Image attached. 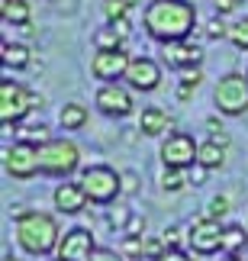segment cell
Segmentation results:
<instances>
[{
	"mask_svg": "<svg viewBox=\"0 0 248 261\" xmlns=\"http://www.w3.org/2000/svg\"><path fill=\"white\" fill-rule=\"evenodd\" d=\"M142 23L148 29V36L158 42H181L190 36V29L197 23V7L187 0H152L145 7Z\"/></svg>",
	"mask_w": 248,
	"mask_h": 261,
	"instance_id": "1",
	"label": "cell"
},
{
	"mask_svg": "<svg viewBox=\"0 0 248 261\" xmlns=\"http://www.w3.org/2000/svg\"><path fill=\"white\" fill-rule=\"evenodd\" d=\"M16 242L29 255H48L58 248L62 232L48 213H16Z\"/></svg>",
	"mask_w": 248,
	"mask_h": 261,
	"instance_id": "2",
	"label": "cell"
},
{
	"mask_svg": "<svg viewBox=\"0 0 248 261\" xmlns=\"http://www.w3.org/2000/svg\"><path fill=\"white\" fill-rule=\"evenodd\" d=\"M81 165V152L68 139H48L45 145H39V171L52 177H68Z\"/></svg>",
	"mask_w": 248,
	"mask_h": 261,
	"instance_id": "3",
	"label": "cell"
},
{
	"mask_svg": "<svg viewBox=\"0 0 248 261\" xmlns=\"http://www.w3.org/2000/svg\"><path fill=\"white\" fill-rule=\"evenodd\" d=\"M81 187L87 190L91 203H113L123 190V174H116L110 165H91L81 174Z\"/></svg>",
	"mask_w": 248,
	"mask_h": 261,
	"instance_id": "4",
	"label": "cell"
},
{
	"mask_svg": "<svg viewBox=\"0 0 248 261\" xmlns=\"http://www.w3.org/2000/svg\"><path fill=\"white\" fill-rule=\"evenodd\" d=\"M213 100L223 116H242L248 110V74H226L213 90Z\"/></svg>",
	"mask_w": 248,
	"mask_h": 261,
	"instance_id": "5",
	"label": "cell"
},
{
	"mask_svg": "<svg viewBox=\"0 0 248 261\" xmlns=\"http://www.w3.org/2000/svg\"><path fill=\"white\" fill-rule=\"evenodd\" d=\"M197 152H200V145L194 142V136L187 133H171L161 142V162L164 168H194L197 165Z\"/></svg>",
	"mask_w": 248,
	"mask_h": 261,
	"instance_id": "6",
	"label": "cell"
},
{
	"mask_svg": "<svg viewBox=\"0 0 248 261\" xmlns=\"http://www.w3.org/2000/svg\"><path fill=\"white\" fill-rule=\"evenodd\" d=\"M4 168L10 177L29 180L39 171V145L33 142H16L13 148H4Z\"/></svg>",
	"mask_w": 248,
	"mask_h": 261,
	"instance_id": "7",
	"label": "cell"
},
{
	"mask_svg": "<svg viewBox=\"0 0 248 261\" xmlns=\"http://www.w3.org/2000/svg\"><path fill=\"white\" fill-rule=\"evenodd\" d=\"M129 62H132V58H129L123 48H97V55L91 58V74L97 81L113 84V81H120V77H126Z\"/></svg>",
	"mask_w": 248,
	"mask_h": 261,
	"instance_id": "8",
	"label": "cell"
},
{
	"mask_svg": "<svg viewBox=\"0 0 248 261\" xmlns=\"http://www.w3.org/2000/svg\"><path fill=\"white\" fill-rule=\"evenodd\" d=\"M29 110H33V100H29V90L23 84H13V81L0 84V119H4V126L19 123Z\"/></svg>",
	"mask_w": 248,
	"mask_h": 261,
	"instance_id": "9",
	"label": "cell"
},
{
	"mask_svg": "<svg viewBox=\"0 0 248 261\" xmlns=\"http://www.w3.org/2000/svg\"><path fill=\"white\" fill-rule=\"evenodd\" d=\"M223 232H226V226H219V219L203 216V219H197V223L190 226V236H187V242H190L194 252L213 255V252H219V248H223Z\"/></svg>",
	"mask_w": 248,
	"mask_h": 261,
	"instance_id": "10",
	"label": "cell"
},
{
	"mask_svg": "<svg viewBox=\"0 0 248 261\" xmlns=\"http://www.w3.org/2000/svg\"><path fill=\"white\" fill-rule=\"evenodd\" d=\"M94 248V236L87 229H71L58 242V261H91Z\"/></svg>",
	"mask_w": 248,
	"mask_h": 261,
	"instance_id": "11",
	"label": "cell"
},
{
	"mask_svg": "<svg viewBox=\"0 0 248 261\" xmlns=\"http://www.w3.org/2000/svg\"><path fill=\"white\" fill-rule=\"evenodd\" d=\"M97 107H100L106 116H129L132 113V97H129V90L120 87V84H103L97 90Z\"/></svg>",
	"mask_w": 248,
	"mask_h": 261,
	"instance_id": "12",
	"label": "cell"
},
{
	"mask_svg": "<svg viewBox=\"0 0 248 261\" xmlns=\"http://www.w3.org/2000/svg\"><path fill=\"white\" fill-rule=\"evenodd\" d=\"M164 62H168V68H177V71H190V68H200L203 52H200V48H197L194 42L181 39V42H168V45H164Z\"/></svg>",
	"mask_w": 248,
	"mask_h": 261,
	"instance_id": "13",
	"label": "cell"
},
{
	"mask_svg": "<svg viewBox=\"0 0 248 261\" xmlns=\"http://www.w3.org/2000/svg\"><path fill=\"white\" fill-rule=\"evenodd\" d=\"M126 81L135 90H155L161 84V68H158L152 58H132V62H129V71H126Z\"/></svg>",
	"mask_w": 248,
	"mask_h": 261,
	"instance_id": "14",
	"label": "cell"
},
{
	"mask_svg": "<svg viewBox=\"0 0 248 261\" xmlns=\"http://www.w3.org/2000/svg\"><path fill=\"white\" fill-rule=\"evenodd\" d=\"M87 190L81 187V180L77 184H58L55 187V206L62 210V213H81L87 206Z\"/></svg>",
	"mask_w": 248,
	"mask_h": 261,
	"instance_id": "15",
	"label": "cell"
},
{
	"mask_svg": "<svg viewBox=\"0 0 248 261\" xmlns=\"http://www.w3.org/2000/svg\"><path fill=\"white\" fill-rule=\"evenodd\" d=\"M168 129H174V119L164 113L161 107H148L142 110V119H139V133L142 136H161Z\"/></svg>",
	"mask_w": 248,
	"mask_h": 261,
	"instance_id": "16",
	"label": "cell"
},
{
	"mask_svg": "<svg viewBox=\"0 0 248 261\" xmlns=\"http://www.w3.org/2000/svg\"><path fill=\"white\" fill-rule=\"evenodd\" d=\"M226 162V145L223 142H216V139H210V142H203L200 145V152H197V165H203V168H223Z\"/></svg>",
	"mask_w": 248,
	"mask_h": 261,
	"instance_id": "17",
	"label": "cell"
},
{
	"mask_svg": "<svg viewBox=\"0 0 248 261\" xmlns=\"http://www.w3.org/2000/svg\"><path fill=\"white\" fill-rule=\"evenodd\" d=\"M29 4L26 0H4V19L13 26H29Z\"/></svg>",
	"mask_w": 248,
	"mask_h": 261,
	"instance_id": "18",
	"label": "cell"
},
{
	"mask_svg": "<svg viewBox=\"0 0 248 261\" xmlns=\"http://www.w3.org/2000/svg\"><path fill=\"white\" fill-rule=\"evenodd\" d=\"M58 123H62V129H81L87 123V107L81 103H68L62 107V113H58Z\"/></svg>",
	"mask_w": 248,
	"mask_h": 261,
	"instance_id": "19",
	"label": "cell"
},
{
	"mask_svg": "<svg viewBox=\"0 0 248 261\" xmlns=\"http://www.w3.org/2000/svg\"><path fill=\"white\" fill-rule=\"evenodd\" d=\"M4 65L7 68H26L29 65V48L23 42H4Z\"/></svg>",
	"mask_w": 248,
	"mask_h": 261,
	"instance_id": "20",
	"label": "cell"
},
{
	"mask_svg": "<svg viewBox=\"0 0 248 261\" xmlns=\"http://www.w3.org/2000/svg\"><path fill=\"white\" fill-rule=\"evenodd\" d=\"M245 229L242 226H226V232H223V252H229V255H239L242 248H245Z\"/></svg>",
	"mask_w": 248,
	"mask_h": 261,
	"instance_id": "21",
	"label": "cell"
},
{
	"mask_svg": "<svg viewBox=\"0 0 248 261\" xmlns=\"http://www.w3.org/2000/svg\"><path fill=\"white\" fill-rule=\"evenodd\" d=\"M123 33L116 26H106V29H100V33L94 36V42H97V48H123Z\"/></svg>",
	"mask_w": 248,
	"mask_h": 261,
	"instance_id": "22",
	"label": "cell"
},
{
	"mask_svg": "<svg viewBox=\"0 0 248 261\" xmlns=\"http://www.w3.org/2000/svg\"><path fill=\"white\" fill-rule=\"evenodd\" d=\"M187 184V177H184V171L181 168H164V174H161V187L164 190H171V194H177Z\"/></svg>",
	"mask_w": 248,
	"mask_h": 261,
	"instance_id": "23",
	"label": "cell"
},
{
	"mask_svg": "<svg viewBox=\"0 0 248 261\" xmlns=\"http://www.w3.org/2000/svg\"><path fill=\"white\" fill-rule=\"evenodd\" d=\"M229 42H232L235 48H248V16L229 26Z\"/></svg>",
	"mask_w": 248,
	"mask_h": 261,
	"instance_id": "24",
	"label": "cell"
},
{
	"mask_svg": "<svg viewBox=\"0 0 248 261\" xmlns=\"http://www.w3.org/2000/svg\"><path fill=\"white\" fill-rule=\"evenodd\" d=\"M132 7L129 0H103V13L110 23H116V19H126V10Z\"/></svg>",
	"mask_w": 248,
	"mask_h": 261,
	"instance_id": "25",
	"label": "cell"
},
{
	"mask_svg": "<svg viewBox=\"0 0 248 261\" xmlns=\"http://www.w3.org/2000/svg\"><path fill=\"white\" fill-rule=\"evenodd\" d=\"M226 213H229V197H213L210 200V210H206V216H210V219H223Z\"/></svg>",
	"mask_w": 248,
	"mask_h": 261,
	"instance_id": "26",
	"label": "cell"
},
{
	"mask_svg": "<svg viewBox=\"0 0 248 261\" xmlns=\"http://www.w3.org/2000/svg\"><path fill=\"white\" fill-rule=\"evenodd\" d=\"M123 252L132 255V258H142V255H145V239H142V236H126Z\"/></svg>",
	"mask_w": 248,
	"mask_h": 261,
	"instance_id": "27",
	"label": "cell"
},
{
	"mask_svg": "<svg viewBox=\"0 0 248 261\" xmlns=\"http://www.w3.org/2000/svg\"><path fill=\"white\" fill-rule=\"evenodd\" d=\"M23 142H33V145H45V142H48V129H45V126H33V129H23Z\"/></svg>",
	"mask_w": 248,
	"mask_h": 261,
	"instance_id": "28",
	"label": "cell"
},
{
	"mask_svg": "<svg viewBox=\"0 0 248 261\" xmlns=\"http://www.w3.org/2000/svg\"><path fill=\"white\" fill-rule=\"evenodd\" d=\"M206 36L210 39H223V36H229V26L223 23V19H210V23H206V29H203Z\"/></svg>",
	"mask_w": 248,
	"mask_h": 261,
	"instance_id": "29",
	"label": "cell"
},
{
	"mask_svg": "<svg viewBox=\"0 0 248 261\" xmlns=\"http://www.w3.org/2000/svg\"><path fill=\"white\" fill-rule=\"evenodd\" d=\"M142 232H145V216L132 213V216H129V223H126V236H142Z\"/></svg>",
	"mask_w": 248,
	"mask_h": 261,
	"instance_id": "30",
	"label": "cell"
},
{
	"mask_svg": "<svg viewBox=\"0 0 248 261\" xmlns=\"http://www.w3.org/2000/svg\"><path fill=\"white\" fill-rule=\"evenodd\" d=\"M91 261H123V255H116L113 248H94Z\"/></svg>",
	"mask_w": 248,
	"mask_h": 261,
	"instance_id": "31",
	"label": "cell"
},
{
	"mask_svg": "<svg viewBox=\"0 0 248 261\" xmlns=\"http://www.w3.org/2000/svg\"><path fill=\"white\" fill-rule=\"evenodd\" d=\"M161 239H164V245H168V248H177V245H181V229H177V226L164 229V232H161Z\"/></svg>",
	"mask_w": 248,
	"mask_h": 261,
	"instance_id": "32",
	"label": "cell"
},
{
	"mask_svg": "<svg viewBox=\"0 0 248 261\" xmlns=\"http://www.w3.org/2000/svg\"><path fill=\"white\" fill-rule=\"evenodd\" d=\"M139 190V177H135V171H126L123 174V194H135Z\"/></svg>",
	"mask_w": 248,
	"mask_h": 261,
	"instance_id": "33",
	"label": "cell"
},
{
	"mask_svg": "<svg viewBox=\"0 0 248 261\" xmlns=\"http://www.w3.org/2000/svg\"><path fill=\"white\" fill-rule=\"evenodd\" d=\"M155 261H194L190 255H184L181 248H168V252L161 255V258H155Z\"/></svg>",
	"mask_w": 248,
	"mask_h": 261,
	"instance_id": "34",
	"label": "cell"
},
{
	"mask_svg": "<svg viewBox=\"0 0 248 261\" xmlns=\"http://www.w3.org/2000/svg\"><path fill=\"white\" fill-rule=\"evenodd\" d=\"M197 90V84H190V81H181V87H177V100H190V94Z\"/></svg>",
	"mask_w": 248,
	"mask_h": 261,
	"instance_id": "35",
	"label": "cell"
},
{
	"mask_svg": "<svg viewBox=\"0 0 248 261\" xmlns=\"http://www.w3.org/2000/svg\"><path fill=\"white\" fill-rule=\"evenodd\" d=\"M206 171L210 168H203V165H197L194 171H190V184H203V177H206Z\"/></svg>",
	"mask_w": 248,
	"mask_h": 261,
	"instance_id": "36",
	"label": "cell"
},
{
	"mask_svg": "<svg viewBox=\"0 0 248 261\" xmlns=\"http://www.w3.org/2000/svg\"><path fill=\"white\" fill-rule=\"evenodd\" d=\"M239 0H216V13H232Z\"/></svg>",
	"mask_w": 248,
	"mask_h": 261,
	"instance_id": "37",
	"label": "cell"
},
{
	"mask_svg": "<svg viewBox=\"0 0 248 261\" xmlns=\"http://www.w3.org/2000/svg\"><path fill=\"white\" fill-rule=\"evenodd\" d=\"M110 26H116L123 36H129V19H116V23H110Z\"/></svg>",
	"mask_w": 248,
	"mask_h": 261,
	"instance_id": "38",
	"label": "cell"
},
{
	"mask_svg": "<svg viewBox=\"0 0 248 261\" xmlns=\"http://www.w3.org/2000/svg\"><path fill=\"white\" fill-rule=\"evenodd\" d=\"M223 261H242V258H239V255H226Z\"/></svg>",
	"mask_w": 248,
	"mask_h": 261,
	"instance_id": "39",
	"label": "cell"
},
{
	"mask_svg": "<svg viewBox=\"0 0 248 261\" xmlns=\"http://www.w3.org/2000/svg\"><path fill=\"white\" fill-rule=\"evenodd\" d=\"M4 261H16V258H13V255H4Z\"/></svg>",
	"mask_w": 248,
	"mask_h": 261,
	"instance_id": "40",
	"label": "cell"
}]
</instances>
